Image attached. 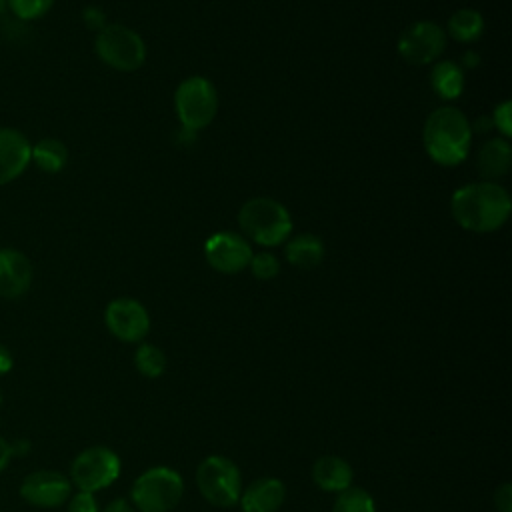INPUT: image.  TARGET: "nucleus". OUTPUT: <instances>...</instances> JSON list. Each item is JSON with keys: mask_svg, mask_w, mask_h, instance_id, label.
Returning a JSON list of instances; mask_svg holds the SVG:
<instances>
[{"mask_svg": "<svg viewBox=\"0 0 512 512\" xmlns=\"http://www.w3.org/2000/svg\"><path fill=\"white\" fill-rule=\"evenodd\" d=\"M510 210L508 192L490 180L466 184L450 198V212L458 226L476 234L498 230L508 220Z\"/></svg>", "mask_w": 512, "mask_h": 512, "instance_id": "nucleus-1", "label": "nucleus"}, {"mask_svg": "<svg viewBox=\"0 0 512 512\" xmlns=\"http://www.w3.org/2000/svg\"><path fill=\"white\" fill-rule=\"evenodd\" d=\"M422 140L426 154L440 166H458L470 152L472 126L454 106L432 110L424 122Z\"/></svg>", "mask_w": 512, "mask_h": 512, "instance_id": "nucleus-2", "label": "nucleus"}, {"mask_svg": "<svg viewBox=\"0 0 512 512\" xmlns=\"http://www.w3.org/2000/svg\"><path fill=\"white\" fill-rule=\"evenodd\" d=\"M238 224L246 238L260 246H278L292 234V216L284 204L268 196H256L242 204Z\"/></svg>", "mask_w": 512, "mask_h": 512, "instance_id": "nucleus-3", "label": "nucleus"}, {"mask_svg": "<svg viewBox=\"0 0 512 512\" xmlns=\"http://www.w3.org/2000/svg\"><path fill=\"white\" fill-rule=\"evenodd\" d=\"M184 496V480L170 466H152L136 476L130 504L136 512H172Z\"/></svg>", "mask_w": 512, "mask_h": 512, "instance_id": "nucleus-4", "label": "nucleus"}, {"mask_svg": "<svg viewBox=\"0 0 512 512\" xmlns=\"http://www.w3.org/2000/svg\"><path fill=\"white\" fill-rule=\"evenodd\" d=\"M200 496L216 508H232L242 492V474L234 460L222 454L206 456L196 468Z\"/></svg>", "mask_w": 512, "mask_h": 512, "instance_id": "nucleus-5", "label": "nucleus"}, {"mask_svg": "<svg viewBox=\"0 0 512 512\" xmlns=\"http://www.w3.org/2000/svg\"><path fill=\"white\" fill-rule=\"evenodd\" d=\"M174 108L182 130L196 134L206 128L218 112V94L214 84L204 76L182 80L174 92Z\"/></svg>", "mask_w": 512, "mask_h": 512, "instance_id": "nucleus-6", "label": "nucleus"}, {"mask_svg": "<svg viewBox=\"0 0 512 512\" xmlns=\"http://www.w3.org/2000/svg\"><path fill=\"white\" fill-rule=\"evenodd\" d=\"M122 470V462L118 454L108 446H88L78 452L70 464L68 478L76 490L84 492H100L112 486Z\"/></svg>", "mask_w": 512, "mask_h": 512, "instance_id": "nucleus-7", "label": "nucleus"}, {"mask_svg": "<svg viewBox=\"0 0 512 512\" xmlns=\"http://www.w3.org/2000/svg\"><path fill=\"white\" fill-rule=\"evenodd\" d=\"M98 58L114 70L132 72L146 60V44L138 32L124 24H106L94 40Z\"/></svg>", "mask_w": 512, "mask_h": 512, "instance_id": "nucleus-8", "label": "nucleus"}, {"mask_svg": "<svg viewBox=\"0 0 512 512\" xmlns=\"http://www.w3.org/2000/svg\"><path fill=\"white\" fill-rule=\"evenodd\" d=\"M446 48V32L430 20L408 24L398 38V54L416 66L430 64L440 58Z\"/></svg>", "mask_w": 512, "mask_h": 512, "instance_id": "nucleus-9", "label": "nucleus"}, {"mask_svg": "<svg viewBox=\"0 0 512 512\" xmlns=\"http://www.w3.org/2000/svg\"><path fill=\"white\" fill-rule=\"evenodd\" d=\"M104 324L116 340L126 344H140L150 330V316L142 302L122 296L106 304Z\"/></svg>", "mask_w": 512, "mask_h": 512, "instance_id": "nucleus-10", "label": "nucleus"}, {"mask_svg": "<svg viewBox=\"0 0 512 512\" xmlns=\"http://www.w3.org/2000/svg\"><path fill=\"white\" fill-rule=\"evenodd\" d=\"M72 482L58 470H34L20 482V498L36 508H58L68 502Z\"/></svg>", "mask_w": 512, "mask_h": 512, "instance_id": "nucleus-11", "label": "nucleus"}, {"mask_svg": "<svg viewBox=\"0 0 512 512\" xmlns=\"http://www.w3.org/2000/svg\"><path fill=\"white\" fill-rule=\"evenodd\" d=\"M204 256L214 270L222 274H236L248 268L252 248L244 236L230 230H222L212 234L204 242Z\"/></svg>", "mask_w": 512, "mask_h": 512, "instance_id": "nucleus-12", "label": "nucleus"}, {"mask_svg": "<svg viewBox=\"0 0 512 512\" xmlns=\"http://www.w3.org/2000/svg\"><path fill=\"white\" fill-rule=\"evenodd\" d=\"M32 144L24 132L12 126H0V186L20 178L32 162Z\"/></svg>", "mask_w": 512, "mask_h": 512, "instance_id": "nucleus-13", "label": "nucleus"}, {"mask_svg": "<svg viewBox=\"0 0 512 512\" xmlns=\"http://www.w3.org/2000/svg\"><path fill=\"white\" fill-rule=\"evenodd\" d=\"M34 278L30 258L16 248H0V296L8 300L22 298Z\"/></svg>", "mask_w": 512, "mask_h": 512, "instance_id": "nucleus-14", "label": "nucleus"}, {"mask_svg": "<svg viewBox=\"0 0 512 512\" xmlns=\"http://www.w3.org/2000/svg\"><path fill=\"white\" fill-rule=\"evenodd\" d=\"M286 500V486L276 476H262L242 488L238 504L242 512H278Z\"/></svg>", "mask_w": 512, "mask_h": 512, "instance_id": "nucleus-15", "label": "nucleus"}, {"mask_svg": "<svg viewBox=\"0 0 512 512\" xmlns=\"http://www.w3.org/2000/svg\"><path fill=\"white\" fill-rule=\"evenodd\" d=\"M352 480H354V470L350 462L342 456H334V454L320 456L312 466V482L324 492L338 494L348 486H352Z\"/></svg>", "mask_w": 512, "mask_h": 512, "instance_id": "nucleus-16", "label": "nucleus"}, {"mask_svg": "<svg viewBox=\"0 0 512 512\" xmlns=\"http://www.w3.org/2000/svg\"><path fill=\"white\" fill-rule=\"evenodd\" d=\"M510 164H512V146L508 138L496 136L482 144L478 152V172L484 178H490L492 182L494 178L504 176L510 170Z\"/></svg>", "mask_w": 512, "mask_h": 512, "instance_id": "nucleus-17", "label": "nucleus"}, {"mask_svg": "<svg viewBox=\"0 0 512 512\" xmlns=\"http://www.w3.org/2000/svg\"><path fill=\"white\" fill-rule=\"evenodd\" d=\"M284 256L292 266L310 270V268H316L324 260V244L318 236L304 232L286 242Z\"/></svg>", "mask_w": 512, "mask_h": 512, "instance_id": "nucleus-18", "label": "nucleus"}, {"mask_svg": "<svg viewBox=\"0 0 512 512\" xmlns=\"http://www.w3.org/2000/svg\"><path fill=\"white\" fill-rule=\"evenodd\" d=\"M430 84L438 98L456 100L464 90V72L452 60H440L430 72Z\"/></svg>", "mask_w": 512, "mask_h": 512, "instance_id": "nucleus-19", "label": "nucleus"}, {"mask_svg": "<svg viewBox=\"0 0 512 512\" xmlns=\"http://www.w3.org/2000/svg\"><path fill=\"white\" fill-rule=\"evenodd\" d=\"M32 162L46 174H58L68 164V148L58 138H42L32 144Z\"/></svg>", "mask_w": 512, "mask_h": 512, "instance_id": "nucleus-20", "label": "nucleus"}, {"mask_svg": "<svg viewBox=\"0 0 512 512\" xmlns=\"http://www.w3.org/2000/svg\"><path fill=\"white\" fill-rule=\"evenodd\" d=\"M484 32V16L474 8H458L448 18V34L456 42H474Z\"/></svg>", "mask_w": 512, "mask_h": 512, "instance_id": "nucleus-21", "label": "nucleus"}, {"mask_svg": "<svg viewBox=\"0 0 512 512\" xmlns=\"http://www.w3.org/2000/svg\"><path fill=\"white\" fill-rule=\"evenodd\" d=\"M134 366L144 378H160L166 372V354L148 342H140L134 352Z\"/></svg>", "mask_w": 512, "mask_h": 512, "instance_id": "nucleus-22", "label": "nucleus"}, {"mask_svg": "<svg viewBox=\"0 0 512 512\" xmlns=\"http://www.w3.org/2000/svg\"><path fill=\"white\" fill-rule=\"evenodd\" d=\"M332 512H376V502L368 490L352 484L336 494Z\"/></svg>", "mask_w": 512, "mask_h": 512, "instance_id": "nucleus-23", "label": "nucleus"}, {"mask_svg": "<svg viewBox=\"0 0 512 512\" xmlns=\"http://www.w3.org/2000/svg\"><path fill=\"white\" fill-rule=\"evenodd\" d=\"M54 0H6V8L22 22H32L50 12Z\"/></svg>", "mask_w": 512, "mask_h": 512, "instance_id": "nucleus-24", "label": "nucleus"}, {"mask_svg": "<svg viewBox=\"0 0 512 512\" xmlns=\"http://www.w3.org/2000/svg\"><path fill=\"white\" fill-rule=\"evenodd\" d=\"M248 268L252 276H256L258 280H272L280 272V262L272 252H258V254H252Z\"/></svg>", "mask_w": 512, "mask_h": 512, "instance_id": "nucleus-25", "label": "nucleus"}, {"mask_svg": "<svg viewBox=\"0 0 512 512\" xmlns=\"http://www.w3.org/2000/svg\"><path fill=\"white\" fill-rule=\"evenodd\" d=\"M66 510L68 512H100V506H98L96 494L76 490L70 494V498L66 502Z\"/></svg>", "mask_w": 512, "mask_h": 512, "instance_id": "nucleus-26", "label": "nucleus"}, {"mask_svg": "<svg viewBox=\"0 0 512 512\" xmlns=\"http://www.w3.org/2000/svg\"><path fill=\"white\" fill-rule=\"evenodd\" d=\"M512 102L504 100L500 102L494 112H492V126H496V130L502 134V138H510L512 134Z\"/></svg>", "mask_w": 512, "mask_h": 512, "instance_id": "nucleus-27", "label": "nucleus"}, {"mask_svg": "<svg viewBox=\"0 0 512 512\" xmlns=\"http://www.w3.org/2000/svg\"><path fill=\"white\" fill-rule=\"evenodd\" d=\"M82 20H84L86 28L96 30V32H100L106 26V14L98 6H86L82 10Z\"/></svg>", "mask_w": 512, "mask_h": 512, "instance_id": "nucleus-28", "label": "nucleus"}, {"mask_svg": "<svg viewBox=\"0 0 512 512\" xmlns=\"http://www.w3.org/2000/svg\"><path fill=\"white\" fill-rule=\"evenodd\" d=\"M494 506L498 512H512V484L502 482L494 492Z\"/></svg>", "mask_w": 512, "mask_h": 512, "instance_id": "nucleus-29", "label": "nucleus"}, {"mask_svg": "<svg viewBox=\"0 0 512 512\" xmlns=\"http://www.w3.org/2000/svg\"><path fill=\"white\" fill-rule=\"evenodd\" d=\"M14 454H12V444L4 436H0V474L10 466Z\"/></svg>", "mask_w": 512, "mask_h": 512, "instance_id": "nucleus-30", "label": "nucleus"}, {"mask_svg": "<svg viewBox=\"0 0 512 512\" xmlns=\"http://www.w3.org/2000/svg\"><path fill=\"white\" fill-rule=\"evenodd\" d=\"M12 368H14V356L10 348L0 342V376H6L8 372H12Z\"/></svg>", "mask_w": 512, "mask_h": 512, "instance_id": "nucleus-31", "label": "nucleus"}, {"mask_svg": "<svg viewBox=\"0 0 512 512\" xmlns=\"http://www.w3.org/2000/svg\"><path fill=\"white\" fill-rule=\"evenodd\" d=\"M100 512H136V510H134V506L130 504L128 498H114Z\"/></svg>", "mask_w": 512, "mask_h": 512, "instance_id": "nucleus-32", "label": "nucleus"}, {"mask_svg": "<svg viewBox=\"0 0 512 512\" xmlns=\"http://www.w3.org/2000/svg\"><path fill=\"white\" fill-rule=\"evenodd\" d=\"M10 444H12V454L14 456H22V454L30 452V442L28 440H14Z\"/></svg>", "mask_w": 512, "mask_h": 512, "instance_id": "nucleus-33", "label": "nucleus"}, {"mask_svg": "<svg viewBox=\"0 0 512 512\" xmlns=\"http://www.w3.org/2000/svg\"><path fill=\"white\" fill-rule=\"evenodd\" d=\"M478 60H480V58H478L474 52H466V56H464V64H466V66H476Z\"/></svg>", "mask_w": 512, "mask_h": 512, "instance_id": "nucleus-34", "label": "nucleus"}, {"mask_svg": "<svg viewBox=\"0 0 512 512\" xmlns=\"http://www.w3.org/2000/svg\"><path fill=\"white\" fill-rule=\"evenodd\" d=\"M6 10V0H0V14Z\"/></svg>", "mask_w": 512, "mask_h": 512, "instance_id": "nucleus-35", "label": "nucleus"}, {"mask_svg": "<svg viewBox=\"0 0 512 512\" xmlns=\"http://www.w3.org/2000/svg\"><path fill=\"white\" fill-rule=\"evenodd\" d=\"M2 402H4V394H2V390H0V408H2Z\"/></svg>", "mask_w": 512, "mask_h": 512, "instance_id": "nucleus-36", "label": "nucleus"}]
</instances>
